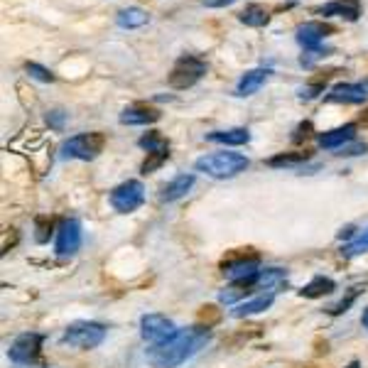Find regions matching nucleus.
Listing matches in <instances>:
<instances>
[{
    "label": "nucleus",
    "mask_w": 368,
    "mask_h": 368,
    "mask_svg": "<svg viewBox=\"0 0 368 368\" xmlns=\"http://www.w3.org/2000/svg\"><path fill=\"white\" fill-rule=\"evenodd\" d=\"M329 52H332V50H322V47H319V50H307V55L300 57V64H302V67H312L314 62L322 60V57H327Z\"/></svg>",
    "instance_id": "nucleus-32"
},
{
    "label": "nucleus",
    "mask_w": 368,
    "mask_h": 368,
    "mask_svg": "<svg viewBox=\"0 0 368 368\" xmlns=\"http://www.w3.org/2000/svg\"><path fill=\"white\" fill-rule=\"evenodd\" d=\"M204 74H206V62H201L199 57L182 55L172 67V72H169V87L177 89V91H184V89L194 87Z\"/></svg>",
    "instance_id": "nucleus-5"
},
{
    "label": "nucleus",
    "mask_w": 368,
    "mask_h": 368,
    "mask_svg": "<svg viewBox=\"0 0 368 368\" xmlns=\"http://www.w3.org/2000/svg\"><path fill=\"white\" fill-rule=\"evenodd\" d=\"M366 99H368V91L361 84H337V87L327 94L329 104H364Z\"/></svg>",
    "instance_id": "nucleus-15"
},
{
    "label": "nucleus",
    "mask_w": 368,
    "mask_h": 368,
    "mask_svg": "<svg viewBox=\"0 0 368 368\" xmlns=\"http://www.w3.org/2000/svg\"><path fill=\"white\" fill-rule=\"evenodd\" d=\"M25 72H28L32 79H37V82H42V84H50V82H55V74H52L47 67H42V64L28 62V64H25Z\"/></svg>",
    "instance_id": "nucleus-29"
},
{
    "label": "nucleus",
    "mask_w": 368,
    "mask_h": 368,
    "mask_svg": "<svg viewBox=\"0 0 368 368\" xmlns=\"http://www.w3.org/2000/svg\"><path fill=\"white\" fill-rule=\"evenodd\" d=\"M167 160H169V150L167 152H147V160L140 165V172L143 174H152L155 169L162 167Z\"/></svg>",
    "instance_id": "nucleus-27"
},
{
    "label": "nucleus",
    "mask_w": 368,
    "mask_h": 368,
    "mask_svg": "<svg viewBox=\"0 0 368 368\" xmlns=\"http://www.w3.org/2000/svg\"><path fill=\"white\" fill-rule=\"evenodd\" d=\"M47 123H50V128H55V130H62L64 128V123H67V113H64V111H50V113H47Z\"/></svg>",
    "instance_id": "nucleus-33"
},
{
    "label": "nucleus",
    "mask_w": 368,
    "mask_h": 368,
    "mask_svg": "<svg viewBox=\"0 0 368 368\" xmlns=\"http://www.w3.org/2000/svg\"><path fill=\"white\" fill-rule=\"evenodd\" d=\"M361 152H366V143L364 145H351V147H341V152H337V155H361Z\"/></svg>",
    "instance_id": "nucleus-35"
},
{
    "label": "nucleus",
    "mask_w": 368,
    "mask_h": 368,
    "mask_svg": "<svg viewBox=\"0 0 368 368\" xmlns=\"http://www.w3.org/2000/svg\"><path fill=\"white\" fill-rule=\"evenodd\" d=\"M160 111L152 108L147 104H135V106H128L126 111L121 113V123L123 126H150V123L160 121Z\"/></svg>",
    "instance_id": "nucleus-14"
},
{
    "label": "nucleus",
    "mask_w": 368,
    "mask_h": 368,
    "mask_svg": "<svg viewBox=\"0 0 368 368\" xmlns=\"http://www.w3.org/2000/svg\"><path fill=\"white\" fill-rule=\"evenodd\" d=\"M354 138H356V123H346V126H339V128H334V130L322 133L317 140L324 150H339V147L349 145Z\"/></svg>",
    "instance_id": "nucleus-13"
},
{
    "label": "nucleus",
    "mask_w": 368,
    "mask_h": 368,
    "mask_svg": "<svg viewBox=\"0 0 368 368\" xmlns=\"http://www.w3.org/2000/svg\"><path fill=\"white\" fill-rule=\"evenodd\" d=\"M346 368H361V366H359V361H351V364L346 366Z\"/></svg>",
    "instance_id": "nucleus-38"
},
{
    "label": "nucleus",
    "mask_w": 368,
    "mask_h": 368,
    "mask_svg": "<svg viewBox=\"0 0 368 368\" xmlns=\"http://www.w3.org/2000/svg\"><path fill=\"white\" fill-rule=\"evenodd\" d=\"M309 130H312V123H302V126L297 128V135H292V140L300 143L302 138H307V135H309Z\"/></svg>",
    "instance_id": "nucleus-34"
},
{
    "label": "nucleus",
    "mask_w": 368,
    "mask_h": 368,
    "mask_svg": "<svg viewBox=\"0 0 368 368\" xmlns=\"http://www.w3.org/2000/svg\"><path fill=\"white\" fill-rule=\"evenodd\" d=\"M106 147V135L104 133H79V135L69 138L62 143L60 157L62 160H96Z\"/></svg>",
    "instance_id": "nucleus-3"
},
{
    "label": "nucleus",
    "mask_w": 368,
    "mask_h": 368,
    "mask_svg": "<svg viewBox=\"0 0 368 368\" xmlns=\"http://www.w3.org/2000/svg\"><path fill=\"white\" fill-rule=\"evenodd\" d=\"M275 302V295H258L253 297V300H243L238 302L236 309H233V317L243 319V317H253V314H260L265 312V309H270Z\"/></svg>",
    "instance_id": "nucleus-20"
},
{
    "label": "nucleus",
    "mask_w": 368,
    "mask_h": 368,
    "mask_svg": "<svg viewBox=\"0 0 368 368\" xmlns=\"http://www.w3.org/2000/svg\"><path fill=\"white\" fill-rule=\"evenodd\" d=\"M52 236V218L50 216H37L35 218V241L47 243Z\"/></svg>",
    "instance_id": "nucleus-28"
},
{
    "label": "nucleus",
    "mask_w": 368,
    "mask_h": 368,
    "mask_svg": "<svg viewBox=\"0 0 368 368\" xmlns=\"http://www.w3.org/2000/svg\"><path fill=\"white\" fill-rule=\"evenodd\" d=\"M364 253H368V228H364L359 236L351 238V241L341 248V255H344V258H356V255H364Z\"/></svg>",
    "instance_id": "nucleus-26"
},
{
    "label": "nucleus",
    "mask_w": 368,
    "mask_h": 368,
    "mask_svg": "<svg viewBox=\"0 0 368 368\" xmlns=\"http://www.w3.org/2000/svg\"><path fill=\"white\" fill-rule=\"evenodd\" d=\"M84 241V231H82V221L79 218H64L57 228V243H55V253L57 255H74L79 248H82Z\"/></svg>",
    "instance_id": "nucleus-8"
},
{
    "label": "nucleus",
    "mask_w": 368,
    "mask_h": 368,
    "mask_svg": "<svg viewBox=\"0 0 368 368\" xmlns=\"http://www.w3.org/2000/svg\"><path fill=\"white\" fill-rule=\"evenodd\" d=\"M194 182H196L194 174H177L172 182H167V184L162 186V191H160V199H162V201H177V199H182L186 191L194 186Z\"/></svg>",
    "instance_id": "nucleus-17"
},
{
    "label": "nucleus",
    "mask_w": 368,
    "mask_h": 368,
    "mask_svg": "<svg viewBox=\"0 0 368 368\" xmlns=\"http://www.w3.org/2000/svg\"><path fill=\"white\" fill-rule=\"evenodd\" d=\"M361 324H364V327L368 329V307L364 309V314H361Z\"/></svg>",
    "instance_id": "nucleus-37"
},
{
    "label": "nucleus",
    "mask_w": 368,
    "mask_h": 368,
    "mask_svg": "<svg viewBox=\"0 0 368 368\" xmlns=\"http://www.w3.org/2000/svg\"><path fill=\"white\" fill-rule=\"evenodd\" d=\"M324 84H327V79H322V82H312V84H307V87H302L300 91V99H317L319 94H324Z\"/></svg>",
    "instance_id": "nucleus-31"
},
{
    "label": "nucleus",
    "mask_w": 368,
    "mask_h": 368,
    "mask_svg": "<svg viewBox=\"0 0 368 368\" xmlns=\"http://www.w3.org/2000/svg\"><path fill=\"white\" fill-rule=\"evenodd\" d=\"M211 341V329L204 324L177 329L167 339L152 344L145 351V359L152 368H177L184 361H189L194 354H199L206 344Z\"/></svg>",
    "instance_id": "nucleus-1"
},
{
    "label": "nucleus",
    "mask_w": 368,
    "mask_h": 368,
    "mask_svg": "<svg viewBox=\"0 0 368 368\" xmlns=\"http://www.w3.org/2000/svg\"><path fill=\"white\" fill-rule=\"evenodd\" d=\"M260 273V258L258 255H248V258H228L223 263V275L228 277L231 282H243L250 280Z\"/></svg>",
    "instance_id": "nucleus-10"
},
{
    "label": "nucleus",
    "mask_w": 368,
    "mask_h": 368,
    "mask_svg": "<svg viewBox=\"0 0 368 368\" xmlns=\"http://www.w3.org/2000/svg\"><path fill=\"white\" fill-rule=\"evenodd\" d=\"M270 69L268 67H258V69H250V72H245L241 77V82H238L236 87V96H253L255 91H260V89L265 87V82L270 79Z\"/></svg>",
    "instance_id": "nucleus-16"
},
{
    "label": "nucleus",
    "mask_w": 368,
    "mask_h": 368,
    "mask_svg": "<svg viewBox=\"0 0 368 368\" xmlns=\"http://www.w3.org/2000/svg\"><path fill=\"white\" fill-rule=\"evenodd\" d=\"M206 140L209 143H218V145H245L250 140V130L248 128H228V130H214L206 133Z\"/></svg>",
    "instance_id": "nucleus-18"
},
{
    "label": "nucleus",
    "mask_w": 368,
    "mask_h": 368,
    "mask_svg": "<svg viewBox=\"0 0 368 368\" xmlns=\"http://www.w3.org/2000/svg\"><path fill=\"white\" fill-rule=\"evenodd\" d=\"M201 3H204L206 8H226V5L236 3V0H201Z\"/></svg>",
    "instance_id": "nucleus-36"
},
{
    "label": "nucleus",
    "mask_w": 368,
    "mask_h": 368,
    "mask_svg": "<svg viewBox=\"0 0 368 368\" xmlns=\"http://www.w3.org/2000/svg\"><path fill=\"white\" fill-rule=\"evenodd\" d=\"M287 285V270L282 268H265L258 273V280H255V290H265L268 295H275L277 287Z\"/></svg>",
    "instance_id": "nucleus-19"
},
{
    "label": "nucleus",
    "mask_w": 368,
    "mask_h": 368,
    "mask_svg": "<svg viewBox=\"0 0 368 368\" xmlns=\"http://www.w3.org/2000/svg\"><path fill=\"white\" fill-rule=\"evenodd\" d=\"M106 334L108 329L99 322H72L62 334V344L72 346V349H79V351H89V349H96V346L104 344Z\"/></svg>",
    "instance_id": "nucleus-4"
},
{
    "label": "nucleus",
    "mask_w": 368,
    "mask_h": 368,
    "mask_svg": "<svg viewBox=\"0 0 368 368\" xmlns=\"http://www.w3.org/2000/svg\"><path fill=\"white\" fill-rule=\"evenodd\" d=\"M116 23H118L123 30H138L150 23V15L143 8H123L118 10V15H116Z\"/></svg>",
    "instance_id": "nucleus-21"
},
{
    "label": "nucleus",
    "mask_w": 368,
    "mask_h": 368,
    "mask_svg": "<svg viewBox=\"0 0 368 368\" xmlns=\"http://www.w3.org/2000/svg\"><path fill=\"white\" fill-rule=\"evenodd\" d=\"M334 290H337V282H334L332 277L317 275V277H312V280H309L305 287H302L300 295L307 297V300H317V297L332 295Z\"/></svg>",
    "instance_id": "nucleus-22"
},
{
    "label": "nucleus",
    "mask_w": 368,
    "mask_h": 368,
    "mask_svg": "<svg viewBox=\"0 0 368 368\" xmlns=\"http://www.w3.org/2000/svg\"><path fill=\"white\" fill-rule=\"evenodd\" d=\"M138 145H140L143 150H147V152H167L169 150V143L165 140L162 135H160V130L145 133V135L138 140Z\"/></svg>",
    "instance_id": "nucleus-25"
},
{
    "label": "nucleus",
    "mask_w": 368,
    "mask_h": 368,
    "mask_svg": "<svg viewBox=\"0 0 368 368\" xmlns=\"http://www.w3.org/2000/svg\"><path fill=\"white\" fill-rule=\"evenodd\" d=\"M359 295H361V287H354V290H351L349 295L344 297V300L337 302V305H334V307H329V314H334V317H337V314L349 312V307L354 305V302H356V297H359Z\"/></svg>",
    "instance_id": "nucleus-30"
},
{
    "label": "nucleus",
    "mask_w": 368,
    "mask_h": 368,
    "mask_svg": "<svg viewBox=\"0 0 368 368\" xmlns=\"http://www.w3.org/2000/svg\"><path fill=\"white\" fill-rule=\"evenodd\" d=\"M143 201H145V184L140 179H128L111 191V206L118 214H133L135 209H140Z\"/></svg>",
    "instance_id": "nucleus-6"
},
{
    "label": "nucleus",
    "mask_w": 368,
    "mask_h": 368,
    "mask_svg": "<svg viewBox=\"0 0 368 368\" xmlns=\"http://www.w3.org/2000/svg\"><path fill=\"white\" fill-rule=\"evenodd\" d=\"M238 20H241L243 25H248V28H265V25L270 23V15L263 5L253 3V5H245V10H241Z\"/></svg>",
    "instance_id": "nucleus-23"
},
{
    "label": "nucleus",
    "mask_w": 368,
    "mask_h": 368,
    "mask_svg": "<svg viewBox=\"0 0 368 368\" xmlns=\"http://www.w3.org/2000/svg\"><path fill=\"white\" fill-rule=\"evenodd\" d=\"M317 13L324 18H344L349 23H356L361 18V3L359 0H332V3L317 8Z\"/></svg>",
    "instance_id": "nucleus-12"
},
{
    "label": "nucleus",
    "mask_w": 368,
    "mask_h": 368,
    "mask_svg": "<svg viewBox=\"0 0 368 368\" xmlns=\"http://www.w3.org/2000/svg\"><path fill=\"white\" fill-rule=\"evenodd\" d=\"M248 157L241 152H231V150H223V152H211L204 155L194 162L196 172H204L214 179H231L236 174H241L248 169Z\"/></svg>",
    "instance_id": "nucleus-2"
},
{
    "label": "nucleus",
    "mask_w": 368,
    "mask_h": 368,
    "mask_svg": "<svg viewBox=\"0 0 368 368\" xmlns=\"http://www.w3.org/2000/svg\"><path fill=\"white\" fill-rule=\"evenodd\" d=\"M42 334H35V332H28V334H20L18 339L10 344L8 349V356L13 364L18 366H30L40 359L42 354Z\"/></svg>",
    "instance_id": "nucleus-7"
},
{
    "label": "nucleus",
    "mask_w": 368,
    "mask_h": 368,
    "mask_svg": "<svg viewBox=\"0 0 368 368\" xmlns=\"http://www.w3.org/2000/svg\"><path fill=\"white\" fill-rule=\"evenodd\" d=\"M174 322L165 314H143L140 319V337L150 344H157V341L167 339L169 334H174Z\"/></svg>",
    "instance_id": "nucleus-9"
},
{
    "label": "nucleus",
    "mask_w": 368,
    "mask_h": 368,
    "mask_svg": "<svg viewBox=\"0 0 368 368\" xmlns=\"http://www.w3.org/2000/svg\"><path fill=\"white\" fill-rule=\"evenodd\" d=\"M312 157V152H282V155H275V157L268 160V167H292L297 169L302 162Z\"/></svg>",
    "instance_id": "nucleus-24"
},
{
    "label": "nucleus",
    "mask_w": 368,
    "mask_h": 368,
    "mask_svg": "<svg viewBox=\"0 0 368 368\" xmlns=\"http://www.w3.org/2000/svg\"><path fill=\"white\" fill-rule=\"evenodd\" d=\"M329 35H334V28L327 23H305L295 32L297 42H300V47H305V50H319Z\"/></svg>",
    "instance_id": "nucleus-11"
}]
</instances>
